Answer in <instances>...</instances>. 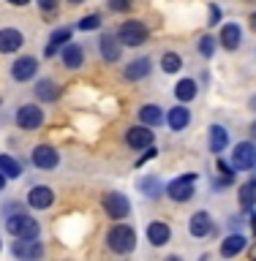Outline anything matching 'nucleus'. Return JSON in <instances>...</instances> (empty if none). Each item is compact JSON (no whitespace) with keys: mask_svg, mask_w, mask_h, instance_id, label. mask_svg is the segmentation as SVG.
Masks as SVG:
<instances>
[{"mask_svg":"<svg viewBox=\"0 0 256 261\" xmlns=\"http://www.w3.org/2000/svg\"><path fill=\"white\" fill-rule=\"evenodd\" d=\"M68 41H71V28H57L52 36H49V44H46V49H44V55L52 57L57 49H63Z\"/></svg>","mask_w":256,"mask_h":261,"instance_id":"obj_19","label":"nucleus"},{"mask_svg":"<svg viewBox=\"0 0 256 261\" xmlns=\"http://www.w3.org/2000/svg\"><path fill=\"white\" fill-rule=\"evenodd\" d=\"M98 49H101V57L106 63H118L120 60V41H114L109 33L106 36H101V41H98Z\"/></svg>","mask_w":256,"mask_h":261,"instance_id":"obj_17","label":"nucleus"},{"mask_svg":"<svg viewBox=\"0 0 256 261\" xmlns=\"http://www.w3.org/2000/svg\"><path fill=\"white\" fill-rule=\"evenodd\" d=\"M251 136L256 139V122H253V125H251Z\"/></svg>","mask_w":256,"mask_h":261,"instance_id":"obj_44","label":"nucleus"},{"mask_svg":"<svg viewBox=\"0 0 256 261\" xmlns=\"http://www.w3.org/2000/svg\"><path fill=\"white\" fill-rule=\"evenodd\" d=\"M11 253L19 261H38L41 256H44V245H41L38 240H16Z\"/></svg>","mask_w":256,"mask_h":261,"instance_id":"obj_8","label":"nucleus"},{"mask_svg":"<svg viewBox=\"0 0 256 261\" xmlns=\"http://www.w3.org/2000/svg\"><path fill=\"white\" fill-rule=\"evenodd\" d=\"M226 144H229L226 128H224V125H213V128H210V150H213V152H221Z\"/></svg>","mask_w":256,"mask_h":261,"instance_id":"obj_24","label":"nucleus"},{"mask_svg":"<svg viewBox=\"0 0 256 261\" xmlns=\"http://www.w3.org/2000/svg\"><path fill=\"white\" fill-rule=\"evenodd\" d=\"M33 93H36L38 101H57V98H60V87H57L52 79H41Z\"/></svg>","mask_w":256,"mask_h":261,"instance_id":"obj_21","label":"nucleus"},{"mask_svg":"<svg viewBox=\"0 0 256 261\" xmlns=\"http://www.w3.org/2000/svg\"><path fill=\"white\" fill-rule=\"evenodd\" d=\"M22 44H25V36L16 28H3V30H0V52H3V55L19 52Z\"/></svg>","mask_w":256,"mask_h":261,"instance_id":"obj_11","label":"nucleus"},{"mask_svg":"<svg viewBox=\"0 0 256 261\" xmlns=\"http://www.w3.org/2000/svg\"><path fill=\"white\" fill-rule=\"evenodd\" d=\"M240 38H243V33H240V28L237 24H224L221 28V46L224 49H237L240 46Z\"/></svg>","mask_w":256,"mask_h":261,"instance_id":"obj_22","label":"nucleus"},{"mask_svg":"<svg viewBox=\"0 0 256 261\" xmlns=\"http://www.w3.org/2000/svg\"><path fill=\"white\" fill-rule=\"evenodd\" d=\"M175 95H177V101H194L196 98V82L194 79H180L177 87H175Z\"/></svg>","mask_w":256,"mask_h":261,"instance_id":"obj_26","label":"nucleus"},{"mask_svg":"<svg viewBox=\"0 0 256 261\" xmlns=\"http://www.w3.org/2000/svg\"><path fill=\"white\" fill-rule=\"evenodd\" d=\"M6 228L16 237V240H38V234H41V226L36 223V218L28 215V212H14V215H8Z\"/></svg>","mask_w":256,"mask_h":261,"instance_id":"obj_1","label":"nucleus"},{"mask_svg":"<svg viewBox=\"0 0 256 261\" xmlns=\"http://www.w3.org/2000/svg\"><path fill=\"white\" fill-rule=\"evenodd\" d=\"M41 122H44V112H41V106H36V103L19 106V112H16V125H19V128L36 130V128H41Z\"/></svg>","mask_w":256,"mask_h":261,"instance_id":"obj_7","label":"nucleus"},{"mask_svg":"<svg viewBox=\"0 0 256 261\" xmlns=\"http://www.w3.org/2000/svg\"><path fill=\"white\" fill-rule=\"evenodd\" d=\"M104 210H106V215H109V218H114V220H123V218H128V212H131L128 196H123V193H118V191L106 193V196H104Z\"/></svg>","mask_w":256,"mask_h":261,"instance_id":"obj_6","label":"nucleus"},{"mask_svg":"<svg viewBox=\"0 0 256 261\" xmlns=\"http://www.w3.org/2000/svg\"><path fill=\"white\" fill-rule=\"evenodd\" d=\"M131 6H134V0H109L112 11H128Z\"/></svg>","mask_w":256,"mask_h":261,"instance_id":"obj_33","label":"nucleus"},{"mask_svg":"<svg viewBox=\"0 0 256 261\" xmlns=\"http://www.w3.org/2000/svg\"><path fill=\"white\" fill-rule=\"evenodd\" d=\"M0 171L6 177H22V163L14 161L11 155H0Z\"/></svg>","mask_w":256,"mask_h":261,"instance_id":"obj_27","label":"nucleus"},{"mask_svg":"<svg viewBox=\"0 0 256 261\" xmlns=\"http://www.w3.org/2000/svg\"><path fill=\"white\" fill-rule=\"evenodd\" d=\"M194 188H196V174H180L177 179H172L167 185V193L175 201H188L194 196Z\"/></svg>","mask_w":256,"mask_h":261,"instance_id":"obj_4","label":"nucleus"},{"mask_svg":"<svg viewBox=\"0 0 256 261\" xmlns=\"http://www.w3.org/2000/svg\"><path fill=\"white\" fill-rule=\"evenodd\" d=\"M216 22H221V8L218 6H210V22L207 24H216Z\"/></svg>","mask_w":256,"mask_h":261,"instance_id":"obj_34","label":"nucleus"},{"mask_svg":"<svg viewBox=\"0 0 256 261\" xmlns=\"http://www.w3.org/2000/svg\"><path fill=\"white\" fill-rule=\"evenodd\" d=\"M253 182H256V174H253Z\"/></svg>","mask_w":256,"mask_h":261,"instance_id":"obj_46","label":"nucleus"},{"mask_svg":"<svg viewBox=\"0 0 256 261\" xmlns=\"http://www.w3.org/2000/svg\"><path fill=\"white\" fill-rule=\"evenodd\" d=\"M199 52H202L204 57H213V52H216V41H213L210 36H204V38L199 41Z\"/></svg>","mask_w":256,"mask_h":261,"instance_id":"obj_32","label":"nucleus"},{"mask_svg":"<svg viewBox=\"0 0 256 261\" xmlns=\"http://www.w3.org/2000/svg\"><path fill=\"white\" fill-rule=\"evenodd\" d=\"M245 250V237L243 234H229L224 242H221V256L224 258H235L237 253Z\"/></svg>","mask_w":256,"mask_h":261,"instance_id":"obj_18","label":"nucleus"},{"mask_svg":"<svg viewBox=\"0 0 256 261\" xmlns=\"http://www.w3.org/2000/svg\"><path fill=\"white\" fill-rule=\"evenodd\" d=\"M118 41H120V46H142L145 41H147V28H145V22H139V19L123 22L120 30H118Z\"/></svg>","mask_w":256,"mask_h":261,"instance_id":"obj_3","label":"nucleus"},{"mask_svg":"<svg viewBox=\"0 0 256 261\" xmlns=\"http://www.w3.org/2000/svg\"><path fill=\"white\" fill-rule=\"evenodd\" d=\"M164 261H183V258H180V256H167Z\"/></svg>","mask_w":256,"mask_h":261,"instance_id":"obj_42","label":"nucleus"},{"mask_svg":"<svg viewBox=\"0 0 256 261\" xmlns=\"http://www.w3.org/2000/svg\"><path fill=\"white\" fill-rule=\"evenodd\" d=\"M38 6L44 8V11H55V8H57V0H38Z\"/></svg>","mask_w":256,"mask_h":261,"instance_id":"obj_35","label":"nucleus"},{"mask_svg":"<svg viewBox=\"0 0 256 261\" xmlns=\"http://www.w3.org/2000/svg\"><path fill=\"white\" fill-rule=\"evenodd\" d=\"M251 30L256 33V14H251Z\"/></svg>","mask_w":256,"mask_h":261,"instance_id":"obj_41","label":"nucleus"},{"mask_svg":"<svg viewBox=\"0 0 256 261\" xmlns=\"http://www.w3.org/2000/svg\"><path fill=\"white\" fill-rule=\"evenodd\" d=\"M256 166V144L253 142H240L232 152V169L235 171H245Z\"/></svg>","mask_w":256,"mask_h":261,"instance_id":"obj_5","label":"nucleus"},{"mask_svg":"<svg viewBox=\"0 0 256 261\" xmlns=\"http://www.w3.org/2000/svg\"><path fill=\"white\" fill-rule=\"evenodd\" d=\"M188 231H191L194 237H207L210 231H213V220H210V215L207 212H194L191 215V223H188Z\"/></svg>","mask_w":256,"mask_h":261,"instance_id":"obj_14","label":"nucleus"},{"mask_svg":"<svg viewBox=\"0 0 256 261\" xmlns=\"http://www.w3.org/2000/svg\"><path fill=\"white\" fill-rule=\"evenodd\" d=\"M57 163H60V155H57L55 147L38 144L36 150H33V166L36 169H55Z\"/></svg>","mask_w":256,"mask_h":261,"instance_id":"obj_9","label":"nucleus"},{"mask_svg":"<svg viewBox=\"0 0 256 261\" xmlns=\"http://www.w3.org/2000/svg\"><path fill=\"white\" fill-rule=\"evenodd\" d=\"M68 3H71V6H79V3H85V0H68Z\"/></svg>","mask_w":256,"mask_h":261,"instance_id":"obj_43","label":"nucleus"},{"mask_svg":"<svg viewBox=\"0 0 256 261\" xmlns=\"http://www.w3.org/2000/svg\"><path fill=\"white\" fill-rule=\"evenodd\" d=\"M60 57H63V65H65V68H79V65L85 63V52H82V46H79V44H71V41L63 46Z\"/></svg>","mask_w":256,"mask_h":261,"instance_id":"obj_15","label":"nucleus"},{"mask_svg":"<svg viewBox=\"0 0 256 261\" xmlns=\"http://www.w3.org/2000/svg\"><path fill=\"white\" fill-rule=\"evenodd\" d=\"M155 155H158V152H155V150H153V147H150V152H147V155H145V158H139V163H145L147 158H155Z\"/></svg>","mask_w":256,"mask_h":261,"instance_id":"obj_37","label":"nucleus"},{"mask_svg":"<svg viewBox=\"0 0 256 261\" xmlns=\"http://www.w3.org/2000/svg\"><path fill=\"white\" fill-rule=\"evenodd\" d=\"M167 122H169V128H172V130H183L188 122H191V112H188L185 106H175V109H169Z\"/></svg>","mask_w":256,"mask_h":261,"instance_id":"obj_23","label":"nucleus"},{"mask_svg":"<svg viewBox=\"0 0 256 261\" xmlns=\"http://www.w3.org/2000/svg\"><path fill=\"white\" fill-rule=\"evenodd\" d=\"M0 248H3V242H0Z\"/></svg>","mask_w":256,"mask_h":261,"instance_id":"obj_47","label":"nucleus"},{"mask_svg":"<svg viewBox=\"0 0 256 261\" xmlns=\"http://www.w3.org/2000/svg\"><path fill=\"white\" fill-rule=\"evenodd\" d=\"M77 28L79 30H98V28H101V16H98V14H90V16H82V19H79V24H77Z\"/></svg>","mask_w":256,"mask_h":261,"instance_id":"obj_31","label":"nucleus"},{"mask_svg":"<svg viewBox=\"0 0 256 261\" xmlns=\"http://www.w3.org/2000/svg\"><path fill=\"white\" fill-rule=\"evenodd\" d=\"M36 71H38V60L36 57H19L14 65H11V76L16 82H28L36 76Z\"/></svg>","mask_w":256,"mask_h":261,"instance_id":"obj_12","label":"nucleus"},{"mask_svg":"<svg viewBox=\"0 0 256 261\" xmlns=\"http://www.w3.org/2000/svg\"><path fill=\"white\" fill-rule=\"evenodd\" d=\"M150 65H153L150 57H136L134 63H128V68L123 71V73H126L128 82H139V79H145L147 73H150Z\"/></svg>","mask_w":256,"mask_h":261,"instance_id":"obj_16","label":"nucleus"},{"mask_svg":"<svg viewBox=\"0 0 256 261\" xmlns=\"http://www.w3.org/2000/svg\"><path fill=\"white\" fill-rule=\"evenodd\" d=\"M126 142L131 147H136V150H142V147H153V130L147 125H136V128H128L126 134Z\"/></svg>","mask_w":256,"mask_h":261,"instance_id":"obj_13","label":"nucleus"},{"mask_svg":"<svg viewBox=\"0 0 256 261\" xmlns=\"http://www.w3.org/2000/svg\"><path fill=\"white\" fill-rule=\"evenodd\" d=\"M8 3H11V6H19V8H22V6H28L30 0H8Z\"/></svg>","mask_w":256,"mask_h":261,"instance_id":"obj_38","label":"nucleus"},{"mask_svg":"<svg viewBox=\"0 0 256 261\" xmlns=\"http://www.w3.org/2000/svg\"><path fill=\"white\" fill-rule=\"evenodd\" d=\"M161 68L167 73H177L180 68H183V57H180L177 52H167L161 57Z\"/></svg>","mask_w":256,"mask_h":261,"instance_id":"obj_28","label":"nucleus"},{"mask_svg":"<svg viewBox=\"0 0 256 261\" xmlns=\"http://www.w3.org/2000/svg\"><path fill=\"white\" fill-rule=\"evenodd\" d=\"M28 204H30L33 210H46V207H52V204H55V191H52V188H46V185L30 188Z\"/></svg>","mask_w":256,"mask_h":261,"instance_id":"obj_10","label":"nucleus"},{"mask_svg":"<svg viewBox=\"0 0 256 261\" xmlns=\"http://www.w3.org/2000/svg\"><path fill=\"white\" fill-rule=\"evenodd\" d=\"M139 188L150 196V199H155L158 196V191H161V179L158 177H145V179H139Z\"/></svg>","mask_w":256,"mask_h":261,"instance_id":"obj_30","label":"nucleus"},{"mask_svg":"<svg viewBox=\"0 0 256 261\" xmlns=\"http://www.w3.org/2000/svg\"><path fill=\"white\" fill-rule=\"evenodd\" d=\"M6 179H8V177L3 174V171H0V191H3V188H6Z\"/></svg>","mask_w":256,"mask_h":261,"instance_id":"obj_39","label":"nucleus"},{"mask_svg":"<svg viewBox=\"0 0 256 261\" xmlns=\"http://www.w3.org/2000/svg\"><path fill=\"white\" fill-rule=\"evenodd\" d=\"M106 245L114 250V253H131L136 248V231L131 226H114L109 228V234H106Z\"/></svg>","mask_w":256,"mask_h":261,"instance_id":"obj_2","label":"nucleus"},{"mask_svg":"<svg viewBox=\"0 0 256 261\" xmlns=\"http://www.w3.org/2000/svg\"><path fill=\"white\" fill-rule=\"evenodd\" d=\"M248 258H251V261H256V245H253V248L248 250Z\"/></svg>","mask_w":256,"mask_h":261,"instance_id":"obj_40","label":"nucleus"},{"mask_svg":"<svg viewBox=\"0 0 256 261\" xmlns=\"http://www.w3.org/2000/svg\"><path fill=\"white\" fill-rule=\"evenodd\" d=\"M251 226H253V231H256V215H253V220H251Z\"/></svg>","mask_w":256,"mask_h":261,"instance_id":"obj_45","label":"nucleus"},{"mask_svg":"<svg viewBox=\"0 0 256 261\" xmlns=\"http://www.w3.org/2000/svg\"><path fill=\"white\" fill-rule=\"evenodd\" d=\"M139 120H142L145 125L155 128V125L164 120V114H161V109H158L155 103H147V106H142V109H139Z\"/></svg>","mask_w":256,"mask_h":261,"instance_id":"obj_25","label":"nucleus"},{"mask_svg":"<svg viewBox=\"0 0 256 261\" xmlns=\"http://www.w3.org/2000/svg\"><path fill=\"white\" fill-rule=\"evenodd\" d=\"M218 169H221V171H224V174H226V177H229V174H235V169H232V166H229V163H226V161H218Z\"/></svg>","mask_w":256,"mask_h":261,"instance_id":"obj_36","label":"nucleus"},{"mask_svg":"<svg viewBox=\"0 0 256 261\" xmlns=\"http://www.w3.org/2000/svg\"><path fill=\"white\" fill-rule=\"evenodd\" d=\"M169 237H172V231H169V226L167 223H150L147 226V240H150V245H155V248H161V245H167L169 242Z\"/></svg>","mask_w":256,"mask_h":261,"instance_id":"obj_20","label":"nucleus"},{"mask_svg":"<svg viewBox=\"0 0 256 261\" xmlns=\"http://www.w3.org/2000/svg\"><path fill=\"white\" fill-rule=\"evenodd\" d=\"M253 201H256V182H245L240 188V204H243V210H251Z\"/></svg>","mask_w":256,"mask_h":261,"instance_id":"obj_29","label":"nucleus"}]
</instances>
